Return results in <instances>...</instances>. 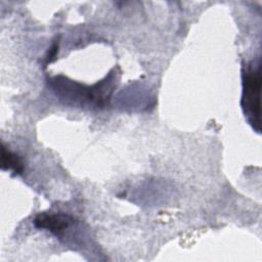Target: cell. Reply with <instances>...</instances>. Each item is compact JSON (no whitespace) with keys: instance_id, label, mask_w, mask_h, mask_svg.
Listing matches in <instances>:
<instances>
[{"instance_id":"1","label":"cell","mask_w":262,"mask_h":262,"mask_svg":"<svg viewBox=\"0 0 262 262\" xmlns=\"http://www.w3.org/2000/svg\"><path fill=\"white\" fill-rule=\"evenodd\" d=\"M261 73L260 64L248 66L243 74V97L242 106L250 124L260 132L261 130Z\"/></svg>"},{"instance_id":"2","label":"cell","mask_w":262,"mask_h":262,"mask_svg":"<svg viewBox=\"0 0 262 262\" xmlns=\"http://www.w3.org/2000/svg\"><path fill=\"white\" fill-rule=\"evenodd\" d=\"M51 84L56 94L61 98L72 100L74 103L80 102L82 105L88 101L90 104L102 106L108 97V95L104 94L106 89L104 81L100 82L99 85L88 87L63 77H55Z\"/></svg>"},{"instance_id":"3","label":"cell","mask_w":262,"mask_h":262,"mask_svg":"<svg viewBox=\"0 0 262 262\" xmlns=\"http://www.w3.org/2000/svg\"><path fill=\"white\" fill-rule=\"evenodd\" d=\"M74 219L63 213H41L34 219L37 228H44L54 234H60L68 228Z\"/></svg>"},{"instance_id":"4","label":"cell","mask_w":262,"mask_h":262,"mask_svg":"<svg viewBox=\"0 0 262 262\" xmlns=\"http://www.w3.org/2000/svg\"><path fill=\"white\" fill-rule=\"evenodd\" d=\"M1 168L3 170H12L14 175L21 174L24 171L21 159L16 154L7 149L4 144L1 147Z\"/></svg>"},{"instance_id":"5","label":"cell","mask_w":262,"mask_h":262,"mask_svg":"<svg viewBox=\"0 0 262 262\" xmlns=\"http://www.w3.org/2000/svg\"><path fill=\"white\" fill-rule=\"evenodd\" d=\"M57 48H58V46H57L56 44H54L53 47L50 49V53L48 54V57H47V61H48V62H50V61L54 58L55 53H56V51H57Z\"/></svg>"}]
</instances>
